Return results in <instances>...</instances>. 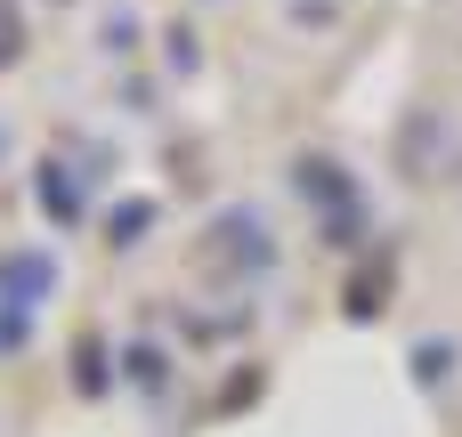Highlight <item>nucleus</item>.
Masks as SVG:
<instances>
[{"instance_id": "obj_1", "label": "nucleus", "mask_w": 462, "mask_h": 437, "mask_svg": "<svg viewBox=\"0 0 462 437\" xmlns=\"http://www.w3.org/2000/svg\"><path fill=\"white\" fill-rule=\"evenodd\" d=\"M292 178H300V195H317V203H349V178H333V162H317V154H309ZM349 211H357V203H349Z\"/></svg>"}, {"instance_id": "obj_2", "label": "nucleus", "mask_w": 462, "mask_h": 437, "mask_svg": "<svg viewBox=\"0 0 462 437\" xmlns=\"http://www.w3.org/2000/svg\"><path fill=\"white\" fill-rule=\"evenodd\" d=\"M382 284H390L382 268H374V276H357V284L341 292V308H349V316H382Z\"/></svg>"}, {"instance_id": "obj_3", "label": "nucleus", "mask_w": 462, "mask_h": 437, "mask_svg": "<svg viewBox=\"0 0 462 437\" xmlns=\"http://www.w3.org/2000/svg\"><path fill=\"white\" fill-rule=\"evenodd\" d=\"M73 381H81L89 397H97V389L114 381V373H106V349H97V341H81V349H73Z\"/></svg>"}, {"instance_id": "obj_4", "label": "nucleus", "mask_w": 462, "mask_h": 437, "mask_svg": "<svg viewBox=\"0 0 462 437\" xmlns=\"http://www.w3.org/2000/svg\"><path fill=\"white\" fill-rule=\"evenodd\" d=\"M16 57H24V16H16V8L0 0V73H8Z\"/></svg>"}, {"instance_id": "obj_5", "label": "nucleus", "mask_w": 462, "mask_h": 437, "mask_svg": "<svg viewBox=\"0 0 462 437\" xmlns=\"http://www.w3.org/2000/svg\"><path fill=\"white\" fill-rule=\"evenodd\" d=\"M146 219H154V203H122V211H114V243H138Z\"/></svg>"}, {"instance_id": "obj_6", "label": "nucleus", "mask_w": 462, "mask_h": 437, "mask_svg": "<svg viewBox=\"0 0 462 437\" xmlns=\"http://www.w3.org/2000/svg\"><path fill=\"white\" fill-rule=\"evenodd\" d=\"M41 195H49V211H57V219H73V187H65V178H57V162H49V170H41Z\"/></svg>"}]
</instances>
